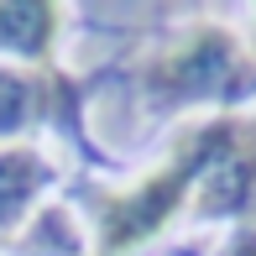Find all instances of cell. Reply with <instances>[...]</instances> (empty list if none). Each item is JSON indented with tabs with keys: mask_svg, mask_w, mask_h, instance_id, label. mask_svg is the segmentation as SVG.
Wrapping results in <instances>:
<instances>
[{
	"mask_svg": "<svg viewBox=\"0 0 256 256\" xmlns=\"http://www.w3.org/2000/svg\"><path fill=\"white\" fill-rule=\"evenodd\" d=\"M52 104V78L48 74H21L0 68V136H16Z\"/></svg>",
	"mask_w": 256,
	"mask_h": 256,
	"instance_id": "5b68a950",
	"label": "cell"
},
{
	"mask_svg": "<svg viewBox=\"0 0 256 256\" xmlns=\"http://www.w3.org/2000/svg\"><path fill=\"white\" fill-rule=\"evenodd\" d=\"M146 94L157 104H183V100H236L256 84L251 58L240 52V42L220 26H199L183 48L162 52L146 63L142 74Z\"/></svg>",
	"mask_w": 256,
	"mask_h": 256,
	"instance_id": "7a4b0ae2",
	"label": "cell"
},
{
	"mask_svg": "<svg viewBox=\"0 0 256 256\" xmlns=\"http://www.w3.org/2000/svg\"><path fill=\"white\" fill-rule=\"evenodd\" d=\"M48 183H52V168L32 146H0V236L16 230V220L32 209V199Z\"/></svg>",
	"mask_w": 256,
	"mask_h": 256,
	"instance_id": "3957f363",
	"label": "cell"
},
{
	"mask_svg": "<svg viewBox=\"0 0 256 256\" xmlns=\"http://www.w3.org/2000/svg\"><path fill=\"white\" fill-rule=\"evenodd\" d=\"M220 256H256V230H240V236L230 240V246L220 251Z\"/></svg>",
	"mask_w": 256,
	"mask_h": 256,
	"instance_id": "8992f818",
	"label": "cell"
},
{
	"mask_svg": "<svg viewBox=\"0 0 256 256\" xmlns=\"http://www.w3.org/2000/svg\"><path fill=\"white\" fill-rule=\"evenodd\" d=\"M58 37V0H0V48L21 58H48Z\"/></svg>",
	"mask_w": 256,
	"mask_h": 256,
	"instance_id": "277c9868",
	"label": "cell"
},
{
	"mask_svg": "<svg viewBox=\"0 0 256 256\" xmlns=\"http://www.w3.org/2000/svg\"><path fill=\"white\" fill-rule=\"evenodd\" d=\"M240 136H246L240 120H209V126H199V131L183 136L178 152L162 162L152 178H142L136 188H126V194H104V199H100V251L104 256H120V251L142 246V240H152L157 230L188 204L194 178H209V168H214Z\"/></svg>",
	"mask_w": 256,
	"mask_h": 256,
	"instance_id": "6da1fadb",
	"label": "cell"
}]
</instances>
